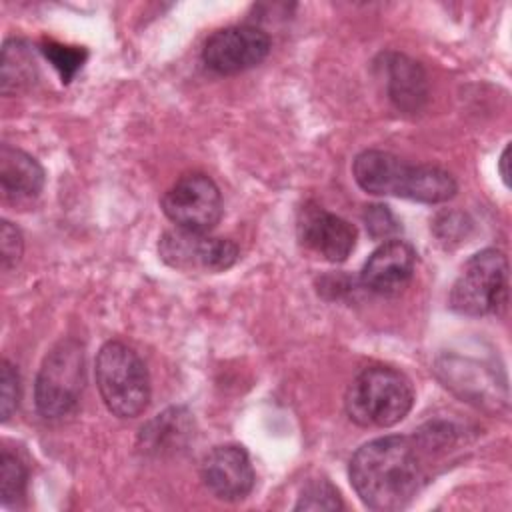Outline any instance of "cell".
<instances>
[{
	"mask_svg": "<svg viewBox=\"0 0 512 512\" xmlns=\"http://www.w3.org/2000/svg\"><path fill=\"white\" fill-rule=\"evenodd\" d=\"M42 52L52 62V66L56 68V72L60 74L64 84H68L76 76V72L82 68V64L88 56V52L84 48L64 46L54 40H46L42 44Z\"/></svg>",
	"mask_w": 512,
	"mask_h": 512,
	"instance_id": "obj_18",
	"label": "cell"
},
{
	"mask_svg": "<svg viewBox=\"0 0 512 512\" xmlns=\"http://www.w3.org/2000/svg\"><path fill=\"white\" fill-rule=\"evenodd\" d=\"M18 402H20L18 372L8 360H2V368H0V416H2V422L10 420V416L18 408Z\"/></svg>",
	"mask_w": 512,
	"mask_h": 512,
	"instance_id": "obj_19",
	"label": "cell"
},
{
	"mask_svg": "<svg viewBox=\"0 0 512 512\" xmlns=\"http://www.w3.org/2000/svg\"><path fill=\"white\" fill-rule=\"evenodd\" d=\"M410 380L390 366L364 368L348 386L344 406L352 422L366 428H390L412 410Z\"/></svg>",
	"mask_w": 512,
	"mask_h": 512,
	"instance_id": "obj_3",
	"label": "cell"
},
{
	"mask_svg": "<svg viewBox=\"0 0 512 512\" xmlns=\"http://www.w3.org/2000/svg\"><path fill=\"white\" fill-rule=\"evenodd\" d=\"M296 230L300 244L326 262H344L356 246V228L318 204L300 210Z\"/></svg>",
	"mask_w": 512,
	"mask_h": 512,
	"instance_id": "obj_10",
	"label": "cell"
},
{
	"mask_svg": "<svg viewBox=\"0 0 512 512\" xmlns=\"http://www.w3.org/2000/svg\"><path fill=\"white\" fill-rule=\"evenodd\" d=\"M204 486L224 502L244 500L254 488V468L248 452L238 444L212 448L200 466Z\"/></svg>",
	"mask_w": 512,
	"mask_h": 512,
	"instance_id": "obj_11",
	"label": "cell"
},
{
	"mask_svg": "<svg viewBox=\"0 0 512 512\" xmlns=\"http://www.w3.org/2000/svg\"><path fill=\"white\" fill-rule=\"evenodd\" d=\"M162 210L176 228L210 232L222 218V196L210 176L192 172L166 190Z\"/></svg>",
	"mask_w": 512,
	"mask_h": 512,
	"instance_id": "obj_8",
	"label": "cell"
},
{
	"mask_svg": "<svg viewBox=\"0 0 512 512\" xmlns=\"http://www.w3.org/2000/svg\"><path fill=\"white\" fill-rule=\"evenodd\" d=\"M0 494L4 506L18 504L26 494V468L8 452L0 458Z\"/></svg>",
	"mask_w": 512,
	"mask_h": 512,
	"instance_id": "obj_16",
	"label": "cell"
},
{
	"mask_svg": "<svg viewBox=\"0 0 512 512\" xmlns=\"http://www.w3.org/2000/svg\"><path fill=\"white\" fill-rule=\"evenodd\" d=\"M22 252H24V240H22L20 230L12 222L4 220L2 226H0V258H2V268L4 270L14 268L20 262Z\"/></svg>",
	"mask_w": 512,
	"mask_h": 512,
	"instance_id": "obj_20",
	"label": "cell"
},
{
	"mask_svg": "<svg viewBox=\"0 0 512 512\" xmlns=\"http://www.w3.org/2000/svg\"><path fill=\"white\" fill-rule=\"evenodd\" d=\"M508 300V258L496 248L474 254L460 270L452 292V310L466 316L498 314Z\"/></svg>",
	"mask_w": 512,
	"mask_h": 512,
	"instance_id": "obj_6",
	"label": "cell"
},
{
	"mask_svg": "<svg viewBox=\"0 0 512 512\" xmlns=\"http://www.w3.org/2000/svg\"><path fill=\"white\" fill-rule=\"evenodd\" d=\"M416 266V252L404 240H386L366 260L360 280L362 284L382 296H392L404 290Z\"/></svg>",
	"mask_w": 512,
	"mask_h": 512,
	"instance_id": "obj_12",
	"label": "cell"
},
{
	"mask_svg": "<svg viewBox=\"0 0 512 512\" xmlns=\"http://www.w3.org/2000/svg\"><path fill=\"white\" fill-rule=\"evenodd\" d=\"M348 474L368 508L394 512L414 500L426 480V466L414 438L382 436L354 452Z\"/></svg>",
	"mask_w": 512,
	"mask_h": 512,
	"instance_id": "obj_1",
	"label": "cell"
},
{
	"mask_svg": "<svg viewBox=\"0 0 512 512\" xmlns=\"http://www.w3.org/2000/svg\"><path fill=\"white\" fill-rule=\"evenodd\" d=\"M0 188L6 202H28L42 192L44 170L30 154L12 146H2Z\"/></svg>",
	"mask_w": 512,
	"mask_h": 512,
	"instance_id": "obj_13",
	"label": "cell"
},
{
	"mask_svg": "<svg viewBox=\"0 0 512 512\" xmlns=\"http://www.w3.org/2000/svg\"><path fill=\"white\" fill-rule=\"evenodd\" d=\"M342 500L338 490L326 478H314L300 490L294 510H338Z\"/></svg>",
	"mask_w": 512,
	"mask_h": 512,
	"instance_id": "obj_17",
	"label": "cell"
},
{
	"mask_svg": "<svg viewBox=\"0 0 512 512\" xmlns=\"http://www.w3.org/2000/svg\"><path fill=\"white\" fill-rule=\"evenodd\" d=\"M364 222L374 238H388L398 232V222L386 206H368L364 212Z\"/></svg>",
	"mask_w": 512,
	"mask_h": 512,
	"instance_id": "obj_21",
	"label": "cell"
},
{
	"mask_svg": "<svg viewBox=\"0 0 512 512\" xmlns=\"http://www.w3.org/2000/svg\"><path fill=\"white\" fill-rule=\"evenodd\" d=\"M270 52V36L250 24L216 30L202 48L204 64L216 74H240L258 66Z\"/></svg>",
	"mask_w": 512,
	"mask_h": 512,
	"instance_id": "obj_9",
	"label": "cell"
},
{
	"mask_svg": "<svg viewBox=\"0 0 512 512\" xmlns=\"http://www.w3.org/2000/svg\"><path fill=\"white\" fill-rule=\"evenodd\" d=\"M158 254L164 264L180 272H224L240 256L232 240L184 228L164 232L158 242Z\"/></svg>",
	"mask_w": 512,
	"mask_h": 512,
	"instance_id": "obj_7",
	"label": "cell"
},
{
	"mask_svg": "<svg viewBox=\"0 0 512 512\" xmlns=\"http://www.w3.org/2000/svg\"><path fill=\"white\" fill-rule=\"evenodd\" d=\"M96 384L106 408L118 418H136L150 402L148 368L124 342L114 340L100 348Z\"/></svg>",
	"mask_w": 512,
	"mask_h": 512,
	"instance_id": "obj_4",
	"label": "cell"
},
{
	"mask_svg": "<svg viewBox=\"0 0 512 512\" xmlns=\"http://www.w3.org/2000/svg\"><path fill=\"white\" fill-rule=\"evenodd\" d=\"M356 184L374 196H398L424 204L450 200L458 186L450 172L430 164H408L384 150H364L352 164Z\"/></svg>",
	"mask_w": 512,
	"mask_h": 512,
	"instance_id": "obj_2",
	"label": "cell"
},
{
	"mask_svg": "<svg viewBox=\"0 0 512 512\" xmlns=\"http://www.w3.org/2000/svg\"><path fill=\"white\" fill-rule=\"evenodd\" d=\"M500 174H502V180L508 184V146L502 150V156H500Z\"/></svg>",
	"mask_w": 512,
	"mask_h": 512,
	"instance_id": "obj_22",
	"label": "cell"
},
{
	"mask_svg": "<svg viewBox=\"0 0 512 512\" xmlns=\"http://www.w3.org/2000/svg\"><path fill=\"white\" fill-rule=\"evenodd\" d=\"M388 92L398 108L416 110L426 100V76L418 62L392 54L386 62Z\"/></svg>",
	"mask_w": 512,
	"mask_h": 512,
	"instance_id": "obj_14",
	"label": "cell"
},
{
	"mask_svg": "<svg viewBox=\"0 0 512 512\" xmlns=\"http://www.w3.org/2000/svg\"><path fill=\"white\" fill-rule=\"evenodd\" d=\"M36 74V62L26 42L8 40L2 48V76L0 86L2 94H16L30 86Z\"/></svg>",
	"mask_w": 512,
	"mask_h": 512,
	"instance_id": "obj_15",
	"label": "cell"
},
{
	"mask_svg": "<svg viewBox=\"0 0 512 512\" xmlns=\"http://www.w3.org/2000/svg\"><path fill=\"white\" fill-rule=\"evenodd\" d=\"M84 388V352L76 340L58 342L36 378V408L48 420L72 416Z\"/></svg>",
	"mask_w": 512,
	"mask_h": 512,
	"instance_id": "obj_5",
	"label": "cell"
}]
</instances>
